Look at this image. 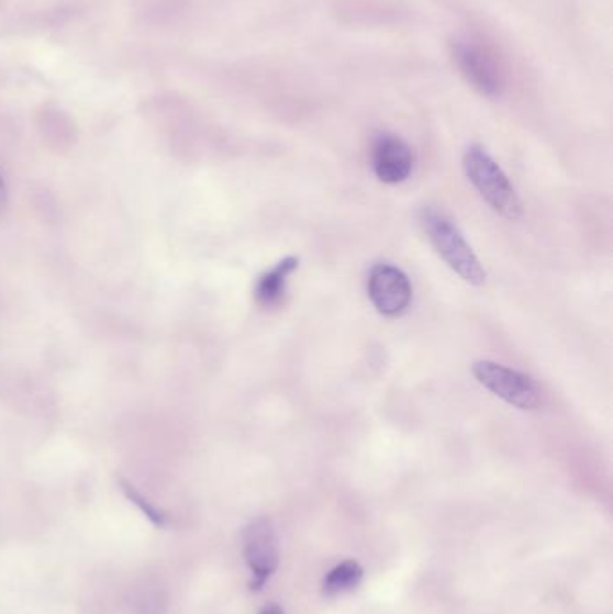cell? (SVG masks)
Returning <instances> with one entry per match:
<instances>
[{"instance_id":"4","label":"cell","mask_w":613,"mask_h":614,"mask_svg":"<svg viewBox=\"0 0 613 614\" xmlns=\"http://www.w3.org/2000/svg\"><path fill=\"white\" fill-rule=\"evenodd\" d=\"M473 376L484 389L514 409L538 410L544 403V393L527 373L484 359L473 365Z\"/></svg>"},{"instance_id":"6","label":"cell","mask_w":613,"mask_h":614,"mask_svg":"<svg viewBox=\"0 0 613 614\" xmlns=\"http://www.w3.org/2000/svg\"><path fill=\"white\" fill-rule=\"evenodd\" d=\"M367 291L376 311L383 316H400L412 302L411 280L400 268L387 263L372 266Z\"/></svg>"},{"instance_id":"3","label":"cell","mask_w":613,"mask_h":614,"mask_svg":"<svg viewBox=\"0 0 613 614\" xmlns=\"http://www.w3.org/2000/svg\"><path fill=\"white\" fill-rule=\"evenodd\" d=\"M454 58L462 78L477 92L488 98H497L505 89V69L491 47L477 40H457Z\"/></svg>"},{"instance_id":"2","label":"cell","mask_w":613,"mask_h":614,"mask_svg":"<svg viewBox=\"0 0 613 614\" xmlns=\"http://www.w3.org/2000/svg\"><path fill=\"white\" fill-rule=\"evenodd\" d=\"M462 168L468 180L494 212L508 220H519L522 216L519 194L490 153L480 146H470L462 158Z\"/></svg>"},{"instance_id":"10","label":"cell","mask_w":613,"mask_h":614,"mask_svg":"<svg viewBox=\"0 0 613 614\" xmlns=\"http://www.w3.org/2000/svg\"><path fill=\"white\" fill-rule=\"evenodd\" d=\"M121 489H123L124 494H126L130 502L135 503V505L141 509L144 516L148 517L149 522L157 526H166V523H168V516H166L163 511H158L157 506L152 505L148 500H144L143 494L135 491L134 487L130 485V483L121 482Z\"/></svg>"},{"instance_id":"11","label":"cell","mask_w":613,"mask_h":614,"mask_svg":"<svg viewBox=\"0 0 613 614\" xmlns=\"http://www.w3.org/2000/svg\"><path fill=\"white\" fill-rule=\"evenodd\" d=\"M8 206V189H5L4 180L0 177V214L5 211Z\"/></svg>"},{"instance_id":"7","label":"cell","mask_w":613,"mask_h":614,"mask_svg":"<svg viewBox=\"0 0 613 614\" xmlns=\"http://www.w3.org/2000/svg\"><path fill=\"white\" fill-rule=\"evenodd\" d=\"M414 157L403 138L392 133H383L372 146V169L383 183H401L411 177Z\"/></svg>"},{"instance_id":"12","label":"cell","mask_w":613,"mask_h":614,"mask_svg":"<svg viewBox=\"0 0 613 614\" xmlns=\"http://www.w3.org/2000/svg\"><path fill=\"white\" fill-rule=\"evenodd\" d=\"M259 614H285V611H282L281 605L268 604L263 607Z\"/></svg>"},{"instance_id":"5","label":"cell","mask_w":613,"mask_h":614,"mask_svg":"<svg viewBox=\"0 0 613 614\" xmlns=\"http://www.w3.org/2000/svg\"><path fill=\"white\" fill-rule=\"evenodd\" d=\"M243 551L253 571V590H261L279 565L276 528L268 517H256L243 532Z\"/></svg>"},{"instance_id":"8","label":"cell","mask_w":613,"mask_h":614,"mask_svg":"<svg viewBox=\"0 0 613 614\" xmlns=\"http://www.w3.org/2000/svg\"><path fill=\"white\" fill-rule=\"evenodd\" d=\"M297 268H299V259L290 256L277 263L272 270L263 273L257 280L256 290H254L257 304L263 305V308H274V305L279 304L282 297L287 295L288 280L293 276Z\"/></svg>"},{"instance_id":"9","label":"cell","mask_w":613,"mask_h":614,"mask_svg":"<svg viewBox=\"0 0 613 614\" xmlns=\"http://www.w3.org/2000/svg\"><path fill=\"white\" fill-rule=\"evenodd\" d=\"M364 579V568L356 560H344L335 566L326 579H324V593L327 596L342 595L347 591L355 590Z\"/></svg>"},{"instance_id":"1","label":"cell","mask_w":613,"mask_h":614,"mask_svg":"<svg viewBox=\"0 0 613 614\" xmlns=\"http://www.w3.org/2000/svg\"><path fill=\"white\" fill-rule=\"evenodd\" d=\"M420 223L441 259L450 266L460 279L473 286L484 284V268L466 242L459 226L455 225L450 217L434 206H425L421 209Z\"/></svg>"}]
</instances>
